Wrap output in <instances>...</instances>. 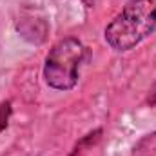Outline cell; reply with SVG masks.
I'll return each instance as SVG.
<instances>
[{"label": "cell", "mask_w": 156, "mask_h": 156, "mask_svg": "<svg viewBox=\"0 0 156 156\" xmlns=\"http://www.w3.org/2000/svg\"><path fill=\"white\" fill-rule=\"evenodd\" d=\"M156 29V0H129L105 27V40L115 51H129Z\"/></svg>", "instance_id": "obj_1"}, {"label": "cell", "mask_w": 156, "mask_h": 156, "mask_svg": "<svg viewBox=\"0 0 156 156\" xmlns=\"http://www.w3.org/2000/svg\"><path fill=\"white\" fill-rule=\"evenodd\" d=\"M85 56V47L76 38L58 40L47 53L44 78L49 87L69 91L78 82V67Z\"/></svg>", "instance_id": "obj_2"}, {"label": "cell", "mask_w": 156, "mask_h": 156, "mask_svg": "<svg viewBox=\"0 0 156 156\" xmlns=\"http://www.w3.org/2000/svg\"><path fill=\"white\" fill-rule=\"evenodd\" d=\"M100 144H102V129H96L94 133H89L78 142L71 156H100L102 154Z\"/></svg>", "instance_id": "obj_3"}, {"label": "cell", "mask_w": 156, "mask_h": 156, "mask_svg": "<svg viewBox=\"0 0 156 156\" xmlns=\"http://www.w3.org/2000/svg\"><path fill=\"white\" fill-rule=\"evenodd\" d=\"M131 156H156V133L145 134L134 145Z\"/></svg>", "instance_id": "obj_4"}, {"label": "cell", "mask_w": 156, "mask_h": 156, "mask_svg": "<svg viewBox=\"0 0 156 156\" xmlns=\"http://www.w3.org/2000/svg\"><path fill=\"white\" fill-rule=\"evenodd\" d=\"M9 116H11V102H4V104H0V133L7 127Z\"/></svg>", "instance_id": "obj_5"}, {"label": "cell", "mask_w": 156, "mask_h": 156, "mask_svg": "<svg viewBox=\"0 0 156 156\" xmlns=\"http://www.w3.org/2000/svg\"><path fill=\"white\" fill-rule=\"evenodd\" d=\"M147 104L153 105V107H156V82L151 85V89H149V93H147Z\"/></svg>", "instance_id": "obj_6"}, {"label": "cell", "mask_w": 156, "mask_h": 156, "mask_svg": "<svg viewBox=\"0 0 156 156\" xmlns=\"http://www.w3.org/2000/svg\"><path fill=\"white\" fill-rule=\"evenodd\" d=\"M82 2H83V4H85V5H87V7H93V5H94V2H96V0H82Z\"/></svg>", "instance_id": "obj_7"}]
</instances>
